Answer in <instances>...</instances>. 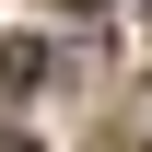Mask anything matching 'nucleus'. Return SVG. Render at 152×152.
<instances>
[{"label":"nucleus","mask_w":152,"mask_h":152,"mask_svg":"<svg viewBox=\"0 0 152 152\" xmlns=\"http://www.w3.org/2000/svg\"><path fill=\"white\" fill-rule=\"evenodd\" d=\"M35 82H47V47H0V105L35 94Z\"/></svg>","instance_id":"obj_1"},{"label":"nucleus","mask_w":152,"mask_h":152,"mask_svg":"<svg viewBox=\"0 0 152 152\" xmlns=\"http://www.w3.org/2000/svg\"><path fill=\"white\" fill-rule=\"evenodd\" d=\"M58 12H105V0H58Z\"/></svg>","instance_id":"obj_2"},{"label":"nucleus","mask_w":152,"mask_h":152,"mask_svg":"<svg viewBox=\"0 0 152 152\" xmlns=\"http://www.w3.org/2000/svg\"><path fill=\"white\" fill-rule=\"evenodd\" d=\"M0 152H35V140H12V129H0Z\"/></svg>","instance_id":"obj_3"},{"label":"nucleus","mask_w":152,"mask_h":152,"mask_svg":"<svg viewBox=\"0 0 152 152\" xmlns=\"http://www.w3.org/2000/svg\"><path fill=\"white\" fill-rule=\"evenodd\" d=\"M140 12H152V0H140Z\"/></svg>","instance_id":"obj_4"}]
</instances>
